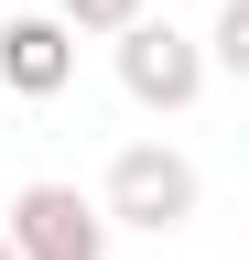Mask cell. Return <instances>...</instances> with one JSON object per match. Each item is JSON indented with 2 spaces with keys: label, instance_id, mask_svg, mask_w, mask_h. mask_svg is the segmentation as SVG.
I'll return each instance as SVG.
<instances>
[{
  "label": "cell",
  "instance_id": "1",
  "mask_svg": "<svg viewBox=\"0 0 249 260\" xmlns=\"http://www.w3.org/2000/svg\"><path fill=\"white\" fill-rule=\"evenodd\" d=\"M195 206H206V174H195L173 141H130V152L109 162V184H98V217H109V228H141V239L195 228Z\"/></svg>",
  "mask_w": 249,
  "mask_h": 260
},
{
  "label": "cell",
  "instance_id": "2",
  "mask_svg": "<svg viewBox=\"0 0 249 260\" xmlns=\"http://www.w3.org/2000/svg\"><path fill=\"white\" fill-rule=\"evenodd\" d=\"M109 65H119V87H130V109H195L206 98V54H195V32H173V22H130V32H109Z\"/></svg>",
  "mask_w": 249,
  "mask_h": 260
},
{
  "label": "cell",
  "instance_id": "3",
  "mask_svg": "<svg viewBox=\"0 0 249 260\" xmlns=\"http://www.w3.org/2000/svg\"><path fill=\"white\" fill-rule=\"evenodd\" d=\"M0 239H11V260H109V217L76 184H22Z\"/></svg>",
  "mask_w": 249,
  "mask_h": 260
},
{
  "label": "cell",
  "instance_id": "4",
  "mask_svg": "<svg viewBox=\"0 0 249 260\" xmlns=\"http://www.w3.org/2000/svg\"><path fill=\"white\" fill-rule=\"evenodd\" d=\"M0 87H11V98H65L76 87V32L54 22V11L0 22Z\"/></svg>",
  "mask_w": 249,
  "mask_h": 260
},
{
  "label": "cell",
  "instance_id": "5",
  "mask_svg": "<svg viewBox=\"0 0 249 260\" xmlns=\"http://www.w3.org/2000/svg\"><path fill=\"white\" fill-rule=\"evenodd\" d=\"M195 54H206V76H249V0H217V22L195 32Z\"/></svg>",
  "mask_w": 249,
  "mask_h": 260
},
{
  "label": "cell",
  "instance_id": "6",
  "mask_svg": "<svg viewBox=\"0 0 249 260\" xmlns=\"http://www.w3.org/2000/svg\"><path fill=\"white\" fill-rule=\"evenodd\" d=\"M141 11H152V0H54V22H65L76 44H87V32H98V44H109V32H130Z\"/></svg>",
  "mask_w": 249,
  "mask_h": 260
},
{
  "label": "cell",
  "instance_id": "7",
  "mask_svg": "<svg viewBox=\"0 0 249 260\" xmlns=\"http://www.w3.org/2000/svg\"><path fill=\"white\" fill-rule=\"evenodd\" d=\"M0 260H11V239H0Z\"/></svg>",
  "mask_w": 249,
  "mask_h": 260
}]
</instances>
